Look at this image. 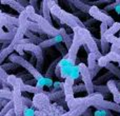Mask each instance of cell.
I'll return each instance as SVG.
<instances>
[{
  "mask_svg": "<svg viewBox=\"0 0 120 116\" xmlns=\"http://www.w3.org/2000/svg\"><path fill=\"white\" fill-rule=\"evenodd\" d=\"M73 35H74V41H73L71 49L68 50V55L64 58H61L60 62L58 63V66L61 69V77L64 79L70 75L72 70L76 66L75 62L77 59V54H78L80 46H83V40L81 39L80 36L77 33H73Z\"/></svg>",
  "mask_w": 120,
  "mask_h": 116,
  "instance_id": "cell-1",
  "label": "cell"
},
{
  "mask_svg": "<svg viewBox=\"0 0 120 116\" xmlns=\"http://www.w3.org/2000/svg\"><path fill=\"white\" fill-rule=\"evenodd\" d=\"M51 6V13L52 15L57 18L61 23H64L68 27H70L72 30L76 29V27H84V23L75 15L71 14V13L64 11L63 8H61L58 5L56 1H49Z\"/></svg>",
  "mask_w": 120,
  "mask_h": 116,
  "instance_id": "cell-2",
  "label": "cell"
},
{
  "mask_svg": "<svg viewBox=\"0 0 120 116\" xmlns=\"http://www.w3.org/2000/svg\"><path fill=\"white\" fill-rule=\"evenodd\" d=\"M25 12H26L27 16H29V19L33 22H36L39 24V27L42 29V31L44 32V34L48 36H50L51 38L53 37H57V36H60V31L59 29H56V27L53 25V23L49 22L45 18H44L42 15L37 14L35 12V8L33 6L29 5L26 8H25Z\"/></svg>",
  "mask_w": 120,
  "mask_h": 116,
  "instance_id": "cell-3",
  "label": "cell"
},
{
  "mask_svg": "<svg viewBox=\"0 0 120 116\" xmlns=\"http://www.w3.org/2000/svg\"><path fill=\"white\" fill-rule=\"evenodd\" d=\"M8 85L13 87V101H14L15 107V113L16 116H22L24 113V107H23L22 97L21 95V83L23 82L19 77L15 76V75H8Z\"/></svg>",
  "mask_w": 120,
  "mask_h": 116,
  "instance_id": "cell-4",
  "label": "cell"
},
{
  "mask_svg": "<svg viewBox=\"0 0 120 116\" xmlns=\"http://www.w3.org/2000/svg\"><path fill=\"white\" fill-rule=\"evenodd\" d=\"M73 32H74V33H77L79 36H80L81 39L83 40V46H86V48L89 49L90 53H93V54L97 57L98 60L103 56L101 51L99 50V48H98V46H97V40L91 35L89 30H86L85 27H76V29L73 30Z\"/></svg>",
  "mask_w": 120,
  "mask_h": 116,
  "instance_id": "cell-5",
  "label": "cell"
},
{
  "mask_svg": "<svg viewBox=\"0 0 120 116\" xmlns=\"http://www.w3.org/2000/svg\"><path fill=\"white\" fill-rule=\"evenodd\" d=\"M8 59H10L11 62H13V63H16V64H19V66H23V68L34 77V79H36L37 81H40L44 78V76L36 69V66H34L31 62H29L25 58H23L22 56H20V55L12 54L10 57H8Z\"/></svg>",
  "mask_w": 120,
  "mask_h": 116,
  "instance_id": "cell-6",
  "label": "cell"
},
{
  "mask_svg": "<svg viewBox=\"0 0 120 116\" xmlns=\"http://www.w3.org/2000/svg\"><path fill=\"white\" fill-rule=\"evenodd\" d=\"M79 70H80V76L83 81V85H85L87 95H93L95 94V85L93 82V78H92L91 72H90L89 68L86 64L84 63H79Z\"/></svg>",
  "mask_w": 120,
  "mask_h": 116,
  "instance_id": "cell-7",
  "label": "cell"
},
{
  "mask_svg": "<svg viewBox=\"0 0 120 116\" xmlns=\"http://www.w3.org/2000/svg\"><path fill=\"white\" fill-rule=\"evenodd\" d=\"M74 82L75 79L71 76H68L63 82V93L65 97V101L70 110L74 109L75 107V99L74 97Z\"/></svg>",
  "mask_w": 120,
  "mask_h": 116,
  "instance_id": "cell-8",
  "label": "cell"
},
{
  "mask_svg": "<svg viewBox=\"0 0 120 116\" xmlns=\"http://www.w3.org/2000/svg\"><path fill=\"white\" fill-rule=\"evenodd\" d=\"M23 49L26 52H31L36 57V69L40 71L44 63V56H43V49L40 48L38 44L27 43L23 46Z\"/></svg>",
  "mask_w": 120,
  "mask_h": 116,
  "instance_id": "cell-9",
  "label": "cell"
},
{
  "mask_svg": "<svg viewBox=\"0 0 120 116\" xmlns=\"http://www.w3.org/2000/svg\"><path fill=\"white\" fill-rule=\"evenodd\" d=\"M90 16L93 17V19L95 20L100 21L101 23H105L106 25H110L112 27L113 24L115 23L114 19L112 18L111 16H109L108 14L103 12V11H100V8L96 5H92L91 6V10H90Z\"/></svg>",
  "mask_w": 120,
  "mask_h": 116,
  "instance_id": "cell-10",
  "label": "cell"
},
{
  "mask_svg": "<svg viewBox=\"0 0 120 116\" xmlns=\"http://www.w3.org/2000/svg\"><path fill=\"white\" fill-rule=\"evenodd\" d=\"M94 108H96L98 111L100 110H109V111H114V112H118L120 114V104H116L114 101H110V100H104L100 99L97 102L94 104Z\"/></svg>",
  "mask_w": 120,
  "mask_h": 116,
  "instance_id": "cell-11",
  "label": "cell"
},
{
  "mask_svg": "<svg viewBox=\"0 0 120 116\" xmlns=\"http://www.w3.org/2000/svg\"><path fill=\"white\" fill-rule=\"evenodd\" d=\"M87 68H89L90 72H91V75H92V78L96 76L98 74L100 70H101V66L98 64V59L93 53H89L87 55Z\"/></svg>",
  "mask_w": 120,
  "mask_h": 116,
  "instance_id": "cell-12",
  "label": "cell"
},
{
  "mask_svg": "<svg viewBox=\"0 0 120 116\" xmlns=\"http://www.w3.org/2000/svg\"><path fill=\"white\" fill-rule=\"evenodd\" d=\"M106 87L109 88V91L113 94V98H114V102L120 104V91L117 88L116 85V80H113V79H109L108 82H106Z\"/></svg>",
  "mask_w": 120,
  "mask_h": 116,
  "instance_id": "cell-13",
  "label": "cell"
},
{
  "mask_svg": "<svg viewBox=\"0 0 120 116\" xmlns=\"http://www.w3.org/2000/svg\"><path fill=\"white\" fill-rule=\"evenodd\" d=\"M62 41H63V38H62V36L60 35V36H57V37H53V38H50V39L43 40V41L39 44V46L42 49L50 48V46H56L57 44L61 43Z\"/></svg>",
  "mask_w": 120,
  "mask_h": 116,
  "instance_id": "cell-14",
  "label": "cell"
},
{
  "mask_svg": "<svg viewBox=\"0 0 120 116\" xmlns=\"http://www.w3.org/2000/svg\"><path fill=\"white\" fill-rule=\"evenodd\" d=\"M40 12L41 15L49 21V22L52 23V18H51V6H50V2L49 0H43L41 2V8H40Z\"/></svg>",
  "mask_w": 120,
  "mask_h": 116,
  "instance_id": "cell-15",
  "label": "cell"
},
{
  "mask_svg": "<svg viewBox=\"0 0 120 116\" xmlns=\"http://www.w3.org/2000/svg\"><path fill=\"white\" fill-rule=\"evenodd\" d=\"M0 2H1V4H8V5H10L11 8H14L17 12H19L20 14L25 11V8L21 5L18 0H1Z\"/></svg>",
  "mask_w": 120,
  "mask_h": 116,
  "instance_id": "cell-16",
  "label": "cell"
},
{
  "mask_svg": "<svg viewBox=\"0 0 120 116\" xmlns=\"http://www.w3.org/2000/svg\"><path fill=\"white\" fill-rule=\"evenodd\" d=\"M59 31H60V35H61L62 38H63L64 46H66V49H68V50H70L71 46H72V44H73V41H74V35H73V34H72V35H68L63 27L59 29Z\"/></svg>",
  "mask_w": 120,
  "mask_h": 116,
  "instance_id": "cell-17",
  "label": "cell"
},
{
  "mask_svg": "<svg viewBox=\"0 0 120 116\" xmlns=\"http://www.w3.org/2000/svg\"><path fill=\"white\" fill-rule=\"evenodd\" d=\"M0 18L4 19L6 22H8L10 24H12L13 27H19V24H20V22H19V18H16V17H14L13 15H10V14H6V13L1 12L0 13Z\"/></svg>",
  "mask_w": 120,
  "mask_h": 116,
  "instance_id": "cell-18",
  "label": "cell"
},
{
  "mask_svg": "<svg viewBox=\"0 0 120 116\" xmlns=\"http://www.w3.org/2000/svg\"><path fill=\"white\" fill-rule=\"evenodd\" d=\"M15 48H16V46H15L13 42H11L10 46H6L5 49H2L1 50V53H0V62H1L2 64H3V61L6 57H10L11 55H12V53L15 51Z\"/></svg>",
  "mask_w": 120,
  "mask_h": 116,
  "instance_id": "cell-19",
  "label": "cell"
},
{
  "mask_svg": "<svg viewBox=\"0 0 120 116\" xmlns=\"http://www.w3.org/2000/svg\"><path fill=\"white\" fill-rule=\"evenodd\" d=\"M70 3L74 4L75 8H78V10H80L81 12H83V13H87V14L90 13V10H91V6H92V5H89V4H87L86 2H84V1H80V0L70 1Z\"/></svg>",
  "mask_w": 120,
  "mask_h": 116,
  "instance_id": "cell-20",
  "label": "cell"
},
{
  "mask_svg": "<svg viewBox=\"0 0 120 116\" xmlns=\"http://www.w3.org/2000/svg\"><path fill=\"white\" fill-rule=\"evenodd\" d=\"M21 91L22 92H29V93H33V94L44 93L43 89H40V88H37V87H33V85H25L24 81L21 83Z\"/></svg>",
  "mask_w": 120,
  "mask_h": 116,
  "instance_id": "cell-21",
  "label": "cell"
},
{
  "mask_svg": "<svg viewBox=\"0 0 120 116\" xmlns=\"http://www.w3.org/2000/svg\"><path fill=\"white\" fill-rule=\"evenodd\" d=\"M8 78V75L6 73V71L0 68V81H1L2 89H8V87H10Z\"/></svg>",
  "mask_w": 120,
  "mask_h": 116,
  "instance_id": "cell-22",
  "label": "cell"
},
{
  "mask_svg": "<svg viewBox=\"0 0 120 116\" xmlns=\"http://www.w3.org/2000/svg\"><path fill=\"white\" fill-rule=\"evenodd\" d=\"M120 31V22H115L112 27H109L106 34L104 35V37H110V36H115V34L118 33Z\"/></svg>",
  "mask_w": 120,
  "mask_h": 116,
  "instance_id": "cell-23",
  "label": "cell"
},
{
  "mask_svg": "<svg viewBox=\"0 0 120 116\" xmlns=\"http://www.w3.org/2000/svg\"><path fill=\"white\" fill-rule=\"evenodd\" d=\"M105 68L110 71V73H112L114 76H117L120 79V69L118 66H116L114 63H112V62H109V63L105 66Z\"/></svg>",
  "mask_w": 120,
  "mask_h": 116,
  "instance_id": "cell-24",
  "label": "cell"
},
{
  "mask_svg": "<svg viewBox=\"0 0 120 116\" xmlns=\"http://www.w3.org/2000/svg\"><path fill=\"white\" fill-rule=\"evenodd\" d=\"M29 30L31 32H33V33H38V34H44V32L42 31V29L39 27V24L38 23H36V22H33V21H31L30 20V22H29Z\"/></svg>",
  "mask_w": 120,
  "mask_h": 116,
  "instance_id": "cell-25",
  "label": "cell"
},
{
  "mask_svg": "<svg viewBox=\"0 0 120 116\" xmlns=\"http://www.w3.org/2000/svg\"><path fill=\"white\" fill-rule=\"evenodd\" d=\"M0 97L11 101V100H13V91H11L10 88L8 89H1V91H0Z\"/></svg>",
  "mask_w": 120,
  "mask_h": 116,
  "instance_id": "cell-26",
  "label": "cell"
},
{
  "mask_svg": "<svg viewBox=\"0 0 120 116\" xmlns=\"http://www.w3.org/2000/svg\"><path fill=\"white\" fill-rule=\"evenodd\" d=\"M13 109H15L14 101H13V100H11V101L8 102V104H6V106L4 107L3 109H1V111H0V116H5L11 110H13Z\"/></svg>",
  "mask_w": 120,
  "mask_h": 116,
  "instance_id": "cell-27",
  "label": "cell"
},
{
  "mask_svg": "<svg viewBox=\"0 0 120 116\" xmlns=\"http://www.w3.org/2000/svg\"><path fill=\"white\" fill-rule=\"evenodd\" d=\"M104 37V36H103ZM106 41L112 43V46H116L117 48L120 49V37H116V36H110V37H104Z\"/></svg>",
  "mask_w": 120,
  "mask_h": 116,
  "instance_id": "cell-28",
  "label": "cell"
},
{
  "mask_svg": "<svg viewBox=\"0 0 120 116\" xmlns=\"http://www.w3.org/2000/svg\"><path fill=\"white\" fill-rule=\"evenodd\" d=\"M108 92H110V91H109V88L106 85H101V87L100 85H95V93L100 94V95H102L104 97Z\"/></svg>",
  "mask_w": 120,
  "mask_h": 116,
  "instance_id": "cell-29",
  "label": "cell"
},
{
  "mask_svg": "<svg viewBox=\"0 0 120 116\" xmlns=\"http://www.w3.org/2000/svg\"><path fill=\"white\" fill-rule=\"evenodd\" d=\"M60 60H61V58H57L56 60H54V61H53V63L51 64L50 66H49V69H48V71H46V76L48 77H50L51 75H52V73H53V70H56V66H58V63L60 62Z\"/></svg>",
  "mask_w": 120,
  "mask_h": 116,
  "instance_id": "cell-30",
  "label": "cell"
},
{
  "mask_svg": "<svg viewBox=\"0 0 120 116\" xmlns=\"http://www.w3.org/2000/svg\"><path fill=\"white\" fill-rule=\"evenodd\" d=\"M56 49L60 52V54H61V56L62 58H64L68 55V50L66 49V46H62L61 43H59V44H57L56 46Z\"/></svg>",
  "mask_w": 120,
  "mask_h": 116,
  "instance_id": "cell-31",
  "label": "cell"
},
{
  "mask_svg": "<svg viewBox=\"0 0 120 116\" xmlns=\"http://www.w3.org/2000/svg\"><path fill=\"white\" fill-rule=\"evenodd\" d=\"M1 69H3V70H15V69L17 68V64L16 63H13V62H11V63H3L1 64V66H0Z\"/></svg>",
  "mask_w": 120,
  "mask_h": 116,
  "instance_id": "cell-32",
  "label": "cell"
},
{
  "mask_svg": "<svg viewBox=\"0 0 120 116\" xmlns=\"http://www.w3.org/2000/svg\"><path fill=\"white\" fill-rule=\"evenodd\" d=\"M95 116H114V115L109 110H100V111L97 110V112L95 113Z\"/></svg>",
  "mask_w": 120,
  "mask_h": 116,
  "instance_id": "cell-33",
  "label": "cell"
},
{
  "mask_svg": "<svg viewBox=\"0 0 120 116\" xmlns=\"http://www.w3.org/2000/svg\"><path fill=\"white\" fill-rule=\"evenodd\" d=\"M108 30H109V25H106L105 23H101L100 24V37H103L106 34Z\"/></svg>",
  "mask_w": 120,
  "mask_h": 116,
  "instance_id": "cell-34",
  "label": "cell"
},
{
  "mask_svg": "<svg viewBox=\"0 0 120 116\" xmlns=\"http://www.w3.org/2000/svg\"><path fill=\"white\" fill-rule=\"evenodd\" d=\"M22 102H23V107H24V108H30V107L33 106L32 100L26 97H22Z\"/></svg>",
  "mask_w": 120,
  "mask_h": 116,
  "instance_id": "cell-35",
  "label": "cell"
},
{
  "mask_svg": "<svg viewBox=\"0 0 120 116\" xmlns=\"http://www.w3.org/2000/svg\"><path fill=\"white\" fill-rule=\"evenodd\" d=\"M83 91H86L85 89V85H76L74 87V93H80V92H83Z\"/></svg>",
  "mask_w": 120,
  "mask_h": 116,
  "instance_id": "cell-36",
  "label": "cell"
},
{
  "mask_svg": "<svg viewBox=\"0 0 120 116\" xmlns=\"http://www.w3.org/2000/svg\"><path fill=\"white\" fill-rule=\"evenodd\" d=\"M24 116H34V111L32 109L29 108H24V113H23Z\"/></svg>",
  "mask_w": 120,
  "mask_h": 116,
  "instance_id": "cell-37",
  "label": "cell"
},
{
  "mask_svg": "<svg viewBox=\"0 0 120 116\" xmlns=\"http://www.w3.org/2000/svg\"><path fill=\"white\" fill-rule=\"evenodd\" d=\"M23 50H24V49H23V46H16V48H15V51H17V53H18L19 55H20V56H22L23 55Z\"/></svg>",
  "mask_w": 120,
  "mask_h": 116,
  "instance_id": "cell-38",
  "label": "cell"
},
{
  "mask_svg": "<svg viewBox=\"0 0 120 116\" xmlns=\"http://www.w3.org/2000/svg\"><path fill=\"white\" fill-rule=\"evenodd\" d=\"M116 5H117V1H114L112 4L110 5H106L104 8V11H109V10H113V8H116Z\"/></svg>",
  "mask_w": 120,
  "mask_h": 116,
  "instance_id": "cell-39",
  "label": "cell"
},
{
  "mask_svg": "<svg viewBox=\"0 0 120 116\" xmlns=\"http://www.w3.org/2000/svg\"><path fill=\"white\" fill-rule=\"evenodd\" d=\"M8 100H6V99H4V98H1V99H0V108L1 109H3L4 107L6 106V104H8Z\"/></svg>",
  "mask_w": 120,
  "mask_h": 116,
  "instance_id": "cell-40",
  "label": "cell"
},
{
  "mask_svg": "<svg viewBox=\"0 0 120 116\" xmlns=\"http://www.w3.org/2000/svg\"><path fill=\"white\" fill-rule=\"evenodd\" d=\"M82 116H93V113H92V110L91 109H87L84 113H83Z\"/></svg>",
  "mask_w": 120,
  "mask_h": 116,
  "instance_id": "cell-41",
  "label": "cell"
},
{
  "mask_svg": "<svg viewBox=\"0 0 120 116\" xmlns=\"http://www.w3.org/2000/svg\"><path fill=\"white\" fill-rule=\"evenodd\" d=\"M37 4H38V1H30V5L33 6L34 8H37Z\"/></svg>",
  "mask_w": 120,
  "mask_h": 116,
  "instance_id": "cell-42",
  "label": "cell"
},
{
  "mask_svg": "<svg viewBox=\"0 0 120 116\" xmlns=\"http://www.w3.org/2000/svg\"><path fill=\"white\" fill-rule=\"evenodd\" d=\"M5 116H16V113H15V110L14 109H13V110H11L10 112L8 113V114H6Z\"/></svg>",
  "mask_w": 120,
  "mask_h": 116,
  "instance_id": "cell-43",
  "label": "cell"
}]
</instances>
